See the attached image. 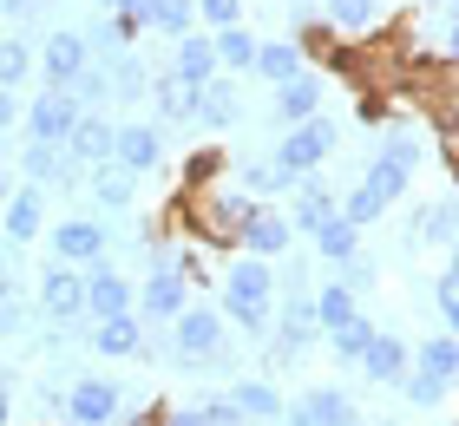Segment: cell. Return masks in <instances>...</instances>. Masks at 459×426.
<instances>
[{
	"label": "cell",
	"mask_w": 459,
	"mask_h": 426,
	"mask_svg": "<svg viewBox=\"0 0 459 426\" xmlns=\"http://www.w3.org/2000/svg\"><path fill=\"white\" fill-rule=\"evenodd\" d=\"M92 7H99V13H118V7H125V0H92Z\"/></svg>",
	"instance_id": "cell-57"
},
{
	"label": "cell",
	"mask_w": 459,
	"mask_h": 426,
	"mask_svg": "<svg viewBox=\"0 0 459 426\" xmlns=\"http://www.w3.org/2000/svg\"><path fill=\"white\" fill-rule=\"evenodd\" d=\"M197 413H204V426H249V413H243L230 394H211V400H197Z\"/></svg>",
	"instance_id": "cell-44"
},
{
	"label": "cell",
	"mask_w": 459,
	"mask_h": 426,
	"mask_svg": "<svg viewBox=\"0 0 459 426\" xmlns=\"http://www.w3.org/2000/svg\"><path fill=\"white\" fill-rule=\"evenodd\" d=\"M132 302H138V295H132V283H125V269L112 263V256H106V263H92V269H86V315H92V322H112V315H132Z\"/></svg>",
	"instance_id": "cell-11"
},
{
	"label": "cell",
	"mask_w": 459,
	"mask_h": 426,
	"mask_svg": "<svg viewBox=\"0 0 459 426\" xmlns=\"http://www.w3.org/2000/svg\"><path fill=\"white\" fill-rule=\"evenodd\" d=\"M289 243H296V223L282 217V210H269V204H256L249 210V223H243V243L237 249H249V256H289Z\"/></svg>",
	"instance_id": "cell-16"
},
{
	"label": "cell",
	"mask_w": 459,
	"mask_h": 426,
	"mask_svg": "<svg viewBox=\"0 0 459 426\" xmlns=\"http://www.w3.org/2000/svg\"><path fill=\"white\" fill-rule=\"evenodd\" d=\"M381 158H394V164H407V170H420V158H427V144H420V132H407V125H387V132H381Z\"/></svg>",
	"instance_id": "cell-40"
},
{
	"label": "cell",
	"mask_w": 459,
	"mask_h": 426,
	"mask_svg": "<svg viewBox=\"0 0 459 426\" xmlns=\"http://www.w3.org/2000/svg\"><path fill=\"white\" fill-rule=\"evenodd\" d=\"M112 426H158V400H152V407H132V413L112 420Z\"/></svg>",
	"instance_id": "cell-53"
},
{
	"label": "cell",
	"mask_w": 459,
	"mask_h": 426,
	"mask_svg": "<svg viewBox=\"0 0 459 426\" xmlns=\"http://www.w3.org/2000/svg\"><path fill=\"white\" fill-rule=\"evenodd\" d=\"M138 309H144V322H164V328H171L178 315L191 309V275L178 269V256H171V249H152V275H144Z\"/></svg>",
	"instance_id": "cell-3"
},
{
	"label": "cell",
	"mask_w": 459,
	"mask_h": 426,
	"mask_svg": "<svg viewBox=\"0 0 459 426\" xmlns=\"http://www.w3.org/2000/svg\"><path fill=\"white\" fill-rule=\"evenodd\" d=\"M39 7H47V0H0V20H7V27H27V20H39Z\"/></svg>",
	"instance_id": "cell-49"
},
{
	"label": "cell",
	"mask_w": 459,
	"mask_h": 426,
	"mask_svg": "<svg viewBox=\"0 0 459 426\" xmlns=\"http://www.w3.org/2000/svg\"><path fill=\"white\" fill-rule=\"evenodd\" d=\"M106 66H112V99H118V105H144V99H152V73H144V59H138L132 47L112 53Z\"/></svg>",
	"instance_id": "cell-31"
},
{
	"label": "cell",
	"mask_w": 459,
	"mask_h": 426,
	"mask_svg": "<svg viewBox=\"0 0 459 426\" xmlns=\"http://www.w3.org/2000/svg\"><path fill=\"white\" fill-rule=\"evenodd\" d=\"M197 118L211 125V132H223V125L243 118V99H237V85H230L223 73H217L211 85H197Z\"/></svg>",
	"instance_id": "cell-28"
},
{
	"label": "cell",
	"mask_w": 459,
	"mask_h": 426,
	"mask_svg": "<svg viewBox=\"0 0 459 426\" xmlns=\"http://www.w3.org/2000/svg\"><path fill=\"white\" fill-rule=\"evenodd\" d=\"M20 112H27V105H20V92H13V85H0V132H13Z\"/></svg>",
	"instance_id": "cell-50"
},
{
	"label": "cell",
	"mask_w": 459,
	"mask_h": 426,
	"mask_svg": "<svg viewBox=\"0 0 459 426\" xmlns=\"http://www.w3.org/2000/svg\"><path fill=\"white\" fill-rule=\"evenodd\" d=\"M47 249H53V263L92 269V263H106V256H112V230L99 217H66V223L47 230Z\"/></svg>",
	"instance_id": "cell-4"
},
{
	"label": "cell",
	"mask_w": 459,
	"mask_h": 426,
	"mask_svg": "<svg viewBox=\"0 0 459 426\" xmlns=\"http://www.w3.org/2000/svg\"><path fill=\"white\" fill-rule=\"evenodd\" d=\"M79 118H86V105L73 99V85H47V92L27 105V138H39V144H73Z\"/></svg>",
	"instance_id": "cell-5"
},
{
	"label": "cell",
	"mask_w": 459,
	"mask_h": 426,
	"mask_svg": "<svg viewBox=\"0 0 459 426\" xmlns=\"http://www.w3.org/2000/svg\"><path fill=\"white\" fill-rule=\"evenodd\" d=\"M92 197H99V210H132L138 170H125L118 158H112V164H92Z\"/></svg>",
	"instance_id": "cell-30"
},
{
	"label": "cell",
	"mask_w": 459,
	"mask_h": 426,
	"mask_svg": "<svg viewBox=\"0 0 459 426\" xmlns=\"http://www.w3.org/2000/svg\"><path fill=\"white\" fill-rule=\"evenodd\" d=\"M171 361L184 374H211V368H223V309H204V302H191L171 322Z\"/></svg>",
	"instance_id": "cell-2"
},
{
	"label": "cell",
	"mask_w": 459,
	"mask_h": 426,
	"mask_svg": "<svg viewBox=\"0 0 459 426\" xmlns=\"http://www.w3.org/2000/svg\"><path fill=\"white\" fill-rule=\"evenodd\" d=\"M86 66H92V39L79 27H53L47 47H39V73H47V85H73Z\"/></svg>",
	"instance_id": "cell-9"
},
{
	"label": "cell",
	"mask_w": 459,
	"mask_h": 426,
	"mask_svg": "<svg viewBox=\"0 0 459 426\" xmlns=\"http://www.w3.org/2000/svg\"><path fill=\"white\" fill-rule=\"evenodd\" d=\"M256 79H269V85H282V79H296V73H308L302 66V47L296 39H256V66H249Z\"/></svg>",
	"instance_id": "cell-27"
},
{
	"label": "cell",
	"mask_w": 459,
	"mask_h": 426,
	"mask_svg": "<svg viewBox=\"0 0 459 426\" xmlns=\"http://www.w3.org/2000/svg\"><path fill=\"white\" fill-rule=\"evenodd\" d=\"M211 39H217V66L223 73H249V66H256V33H249L243 20H237V27H217Z\"/></svg>",
	"instance_id": "cell-34"
},
{
	"label": "cell",
	"mask_w": 459,
	"mask_h": 426,
	"mask_svg": "<svg viewBox=\"0 0 459 426\" xmlns=\"http://www.w3.org/2000/svg\"><path fill=\"white\" fill-rule=\"evenodd\" d=\"M335 275H342V283H348L354 295H361V289H374V263H368V256H348V263H342Z\"/></svg>",
	"instance_id": "cell-48"
},
{
	"label": "cell",
	"mask_w": 459,
	"mask_h": 426,
	"mask_svg": "<svg viewBox=\"0 0 459 426\" xmlns=\"http://www.w3.org/2000/svg\"><path fill=\"white\" fill-rule=\"evenodd\" d=\"M39 315H47L53 328H79L86 322V269L53 263L47 275H39Z\"/></svg>",
	"instance_id": "cell-6"
},
{
	"label": "cell",
	"mask_w": 459,
	"mask_h": 426,
	"mask_svg": "<svg viewBox=\"0 0 459 426\" xmlns=\"http://www.w3.org/2000/svg\"><path fill=\"white\" fill-rule=\"evenodd\" d=\"M289 426H361V413H354V400L342 387H308L289 407Z\"/></svg>",
	"instance_id": "cell-15"
},
{
	"label": "cell",
	"mask_w": 459,
	"mask_h": 426,
	"mask_svg": "<svg viewBox=\"0 0 459 426\" xmlns=\"http://www.w3.org/2000/svg\"><path fill=\"white\" fill-rule=\"evenodd\" d=\"M413 92H420L433 112H459V53H440V66L413 73Z\"/></svg>",
	"instance_id": "cell-24"
},
{
	"label": "cell",
	"mask_w": 459,
	"mask_h": 426,
	"mask_svg": "<svg viewBox=\"0 0 459 426\" xmlns=\"http://www.w3.org/2000/svg\"><path fill=\"white\" fill-rule=\"evenodd\" d=\"M158 426H204L197 407H158Z\"/></svg>",
	"instance_id": "cell-51"
},
{
	"label": "cell",
	"mask_w": 459,
	"mask_h": 426,
	"mask_svg": "<svg viewBox=\"0 0 459 426\" xmlns=\"http://www.w3.org/2000/svg\"><path fill=\"white\" fill-rule=\"evenodd\" d=\"M237 178H243V190H249V197H296V190H302V178H296V170H282L276 158H243V170H237Z\"/></svg>",
	"instance_id": "cell-23"
},
{
	"label": "cell",
	"mask_w": 459,
	"mask_h": 426,
	"mask_svg": "<svg viewBox=\"0 0 459 426\" xmlns=\"http://www.w3.org/2000/svg\"><path fill=\"white\" fill-rule=\"evenodd\" d=\"M118 13H132L138 27H158V33H171V39L197 33V0H125Z\"/></svg>",
	"instance_id": "cell-18"
},
{
	"label": "cell",
	"mask_w": 459,
	"mask_h": 426,
	"mask_svg": "<svg viewBox=\"0 0 459 426\" xmlns=\"http://www.w3.org/2000/svg\"><path fill=\"white\" fill-rule=\"evenodd\" d=\"M27 73H33V47L27 39H0V85H27Z\"/></svg>",
	"instance_id": "cell-42"
},
{
	"label": "cell",
	"mask_w": 459,
	"mask_h": 426,
	"mask_svg": "<svg viewBox=\"0 0 459 426\" xmlns=\"http://www.w3.org/2000/svg\"><path fill=\"white\" fill-rule=\"evenodd\" d=\"M322 92L328 85L316 73H296V79H282L276 85V125L289 132V125H308V118H322Z\"/></svg>",
	"instance_id": "cell-17"
},
{
	"label": "cell",
	"mask_w": 459,
	"mask_h": 426,
	"mask_svg": "<svg viewBox=\"0 0 459 426\" xmlns=\"http://www.w3.org/2000/svg\"><path fill=\"white\" fill-rule=\"evenodd\" d=\"M92 348L106 361H138L144 354V315H112V322L92 328Z\"/></svg>",
	"instance_id": "cell-22"
},
{
	"label": "cell",
	"mask_w": 459,
	"mask_h": 426,
	"mask_svg": "<svg viewBox=\"0 0 459 426\" xmlns=\"http://www.w3.org/2000/svg\"><path fill=\"white\" fill-rule=\"evenodd\" d=\"M433 144H440L446 170H459V112H433Z\"/></svg>",
	"instance_id": "cell-45"
},
{
	"label": "cell",
	"mask_w": 459,
	"mask_h": 426,
	"mask_svg": "<svg viewBox=\"0 0 459 426\" xmlns=\"http://www.w3.org/2000/svg\"><path fill=\"white\" fill-rule=\"evenodd\" d=\"M316 256H322V263H348V256H361V230H354L348 217H342V210H335V217H328L322 230H316Z\"/></svg>",
	"instance_id": "cell-33"
},
{
	"label": "cell",
	"mask_w": 459,
	"mask_h": 426,
	"mask_svg": "<svg viewBox=\"0 0 459 426\" xmlns=\"http://www.w3.org/2000/svg\"><path fill=\"white\" fill-rule=\"evenodd\" d=\"M152 112H158V125H191V118H197V85L158 73V79H152Z\"/></svg>",
	"instance_id": "cell-25"
},
{
	"label": "cell",
	"mask_w": 459,
	"mask_h": 426,
	"mask_svg": "<svg viewBox=\"0 0 459 426\" xmlns=\"http://www.w3.org/2000/svg\"><path fill=\"white\" fill-rule=\"evenodd\" d=\"M112 138H118V125H112V118H99V112H86L66 152H73L79 164H112Z\"/></svg>",
	"instance_id": "cell-29"
},
{
	"label": "cell",
	"mask_w": 459,
	"mask_h": 426,
	"mask_svg": "<svg viewBox=\"0 0 459 426\" xmlns=\"http://www.w3.org/2000/svg\"><path fill=\"white\" fill-rule=\"evenodd\" d=\"M0 335H27V315H20V302L0 309Z\"/></svg>",
	"instance_id": "cell-52"
},
{
	"label": "cell",
	"mask_w": 459,
	"mask_h": 426,
	"mask_svg": "<svg viewBox=\"0 0 459 426\" xmlns=\"http://www.w3.org/2000/svg\"><path fill=\"white\" fill-rule=\"evenodd\" d=\"M335 210L342 204H335V190H328V178H322V170H308L302 190H296V204H289V223H296V237H316Z\"/></svg>",
	"instance_id": "cell-19"
},
{
	"label": "cell",
	"mask_w": 459,
	"mask_h": 426,
	"mask_svg": "<svg viewBox=\"0 0 459 426\" xmlns=\"http://www.w3.org/2000/svg\"><path fill=\"white\" fill-rule=\"evenodd\" d=\"M171 79H184V85H211L223 66H217V39L211 33H184V39H171V66H164Z\"/></svg>",
	"instance_id": "cell-14"
},
{
	"label": "cell",
	"mask_w": 459,
	"mask_h": 426,
	"mask_svg": "<svg viewBox=\"0 0 459 426\" xmlns=\"http://www.w3.org/2000/svg\"><path fill=\"white\" fill-rule=\"evenodd\" d=\"M322 20L335 33H368L381 27V0H322Z\"/></svg>",
	"instance_id": "cell-35"
},
{
	"label": "cell",
	"mask_w": 459,
	"mask_h": 426,
	"mask_svg": "<svg viewBox=\"0 0 459 426\" xmlns=\"http://www.w3.org/2000/svg\"><path fill=\"white\" fill-rule=\"evenodd\" d=\"M374 335H381V328H374V315H348L342 328H328V348H335L342 368H361V354L374 348Z\"/></svg>",
	"instance_id": "cell-32"
},
{
	"label": "cell",
	"mask_w": 459,
	"mask_h": 426,
	"mask_svg": "<svg viewBox=\"0 0 459 426\" xmlns=\"http://www.w3.org/2000/svg\"><path fill=\"white\" fill-rule=\"evenodd\" d=\"M243 20V0H197V27H237Z\"/></svg>",
	"instance_id": "cell-46"
},
{
	"label": "cell",
	"mask_w": 459,
	"mask_h": 426,
	"mask_svg": "<svg viewBox=\"0 0 459 426\" xmlns=\"http://www.w3.org/2000/svg\"><path fill=\"white\" fill-rule=\"evenodd\" d=\"M433 302H440L446 335H459V275H446V269H440V283H433Z\"/></svg>",
	"instance_id": "cell-47"
},
{
	"label": "cell",
	"mask_w": 459,
	"mask_h": 426,
	"mask_svg": "<svg viewBox=\"0 0 459 426\" xmlns=\"http://www.w3.org/2000/svg\"><path fill=\"white\" fill-rule=\"evenodd\" d=\"M223 315L243 335H269V322H276V269H269V256L243 249V263L223 269Z\"/></svg>",
	"instance_id": "cell-1"
},
{
	"label": "cell",
	"mask_w": 459,
	"mask_h": 426,
	"mask_svg": "<svg viewBox=\"0 0 459 426\" xmlns=\"http://www.w3.org/2000/svg\"><path fill=\"white\" fill-rule=\"evenodd\" d=\"M39 230H47V190H39V184H20L13 197H7V210H0V237L27 249Z\"/></svg>",
	"instance_id": "cell-13"
},
{
	"label": "cell",
	"mask_w": 459,
	"mask_h": 426,
	"mask_svg": "<svg viewBox=\"0 0 459 426\" xmlns=\"http://www.w3.org/2000/svg\"><path fill=\"white\" fill-rule=\"evenodd\" d=\"M7 197H13V178H7V170H0V210H7Z\"/></svg>",
	"instance_id": "cell-55"
},
{
	"label": "cell",
	"mask_w": 459,
	"mask_h": 426,
	"mask_svg": "<svg viewBox=\"0 0 459 426\" xmlns=\"http://www.w3.org/2000/svg\"><path fill=\"white\" fill-rule=\"evenodd\" d=\"M446 13H453V20H459V0H453V7H446Z\"/></svg>",
	"instance_id": "cell-59"
},
{
	"label": "cell",
	"mask_w": 459,
	"mask_h": 426,
	"mask_svg": "<svg viewBox=\"0 0 459 426\" xmlns=\"http://www.w3.org/2000/svg\"><path fill=\"white\" fill-rule=\"evenodd\" d=\"M413 243H440V249H453L459 243V197H433V204H420L413 210V230H407Z\"/></svg>",
	"instance_id": "cell-21"
},
{
	"label": "cell",
	"mask_w": 459,
	"mask_h": 426,
	"mask_svg": "<svg viewBox=\"0 0 459 426\" xmlns=\"http://www.w3.org/2000/svg\"><path fill=\"white\" fill-rule=\"evenodd\" d=\"M7 420H13V394H7V387H0V426H7Z\"/></svg>",
	"instance_id": "cell-54"
},
{
	"label": "cell",
	"mask_w": 459,
	"mask_h": 426,
	"mask_svg": "<svg viewBox=\"0 0 459 426\" xmlns=\"http://www.w3.org/2000/svg\"><path fill=\"white\" fill-rule=\"evenodd\" d=\"M446 387H453V380H446V374H427V368H413V374L401 380V394L413 400V407H440V394H446Z\"/></svg>",
	"instance_id": "cell-43"
},
{
	"label": "cell",
	"mask_w": 459,
	"mask_h": 426,
	"mask_svg": "<svg viewBox=\"0 0 459 426\" xmlns=\"http://www.w3.org/2000/svg\"><path fill=\"white\" fill-rule=\"evenodd\" d=\"M223 170V152H191L184 158V178H178V197H191V190H211Z\"/></svg>",
	"instance_id": "cell-41"
},
{
	"label": "cell",
	"mask_w": 459,
	"mask_h": 426,
	"mask_svg": "<svg viewBox=\"0 0 459 426\" xmlns=\"http://www.w3.org/2000/svg\"><path fill=\"white\" fill-rule=\"evenodd\" d=\"M387 210H394V204H387V197H381V190H374V184H354V190H348V197H342V217H348L354 230H368V223H381V217H387Z\"/></svg>",
	"instance_id": "cell-37"
},
{
	"label": "cell",
	"mask_w": 459,
	"mask_h": 426,
	"mask_svg": "<svg viewBox=\"0 0 459 426\" xmlns=\"http://www.w3.org/2000/svg\"><path fill=\"white\" fill-rule=\"evenodd\" d=\"M230 400H237V407L249 413V420H282V394L276 387H269V380L263 374H237V380H230V387H223Z\"/></svg>",
	"instance_id": "cell-26"
},
{
	"label": "cell",
	"mask_w": 459,
	"mask_h": 426,
	"mask_svg": "<svg viewBox=\"0 0 459 426\" xmlns=\"http://www.w3.org/2000/svg\"><path fill=\"white\" fill-rule=\"evenodd\" d=\"M79 170H86V164H79L66 144H39V138H27V152H20V178L39 184V190H47V184L73 190V184H79Z\"/></svg>",
	"instance_id": "cell-12"
},
{
	"label": "cell",
	"mask_w": 459,
	"mask_h": 426,
	"mask_svg": "<svg viewBox=\"0 0 459 426\" xmlns=\"http://www.w3.org/2000/svg\"><path fill=\"white\" fill-rule=\"evenodd\" d=\"M289 7H322V0H289Z\"/></svg>",
	"instance_id": "cell-58"
},
{
	"label": "cell",
	"mask_w": 459,
	"mask_h": 426,
	"mask_svg": "<svg viewBox=\"0 0 459 426\" xmlns=\"http://www.w3.org/2000/svg\"><path fill=\"white\" fill-rule=\"evenodd\" d=\"M446 275H459V243H453V249H446Z\"/></svg>",
	"instance_id": "cell-56"
},
{
	"label": "cell",
	"mask_w": 459,
	"mask_h": 426,
	"mask_svg": "<svg viewBox=\"0 0 459 426\" xmlns=\"http://www.w3.org/2000/svg\"><path fill=\"white\" fill-rule=\"evenodd\" d=\"M361 184H374V190H381V197H387V204H401V197H407V184H413V170H407V164H394V158H381V152H374V158H368V178H361Z\"/></svg>",
	"instance_id": "cell-38"
},
{
	"label": "cell",
	"mask_w": 459,
	"mask_h": 426,
	"mask_svg": "<svg viewBox=\"0 0 459 426\" xmlns=\"http://www.w3.org/2000/svg\"><path fill=\"white\" fill-rule=\"evenodd\" d=\"M413 368H427V374H459V335H433V341H420L413 348Z\"/></svg>",
	"instance_id": "cell-39"
},
{
	"label": "cell",
	"mask_w": 459,
	"mask_h": 426,
	"mask_svg": "<svg viewBox=\"0 0 459 426\" xmlns=\"http://www.w3.org/2000/svg\"><path fill=\"white\" fill-rule=\"evenodd\" d=\"M112 158L138 178H152L164 164V125H144V118H118V138H112Z\"/></svg>",
	"instance_id": "cell-10"
},
{
	"label": "cell",
	"mask_w": 459,
	"mask_h": 426,
	"mask_svg": "<svg viewBox=\"0 0 459 426\" xmlns=\"http://www.w3.org/2000/svg\"><path fill=\"white\" fill-rule=\"evenodd\" d=\"M335 125L328 118H308V125H289L282 132V152H276V164L282 170H296V178H308V170H322L328 158H335Z\"/></svg>",
	"instance_id": "cell-7"
},
{
	"label": "cell",
	"mask_w": 459,
	"mask_h": 426,
	"mask_svg": "<svg viewBox=\"0 0 459 426\" xmlns=\"http://www.w3.org/2000/svg\"><path fill=\"white\" fill-rule=\"evenodd\" d=\"M361 374L374 380V387H401V380L413 374V348L401 335H374V348L361 354Z\"/></svg>",
	"instance_id": "cell-20"
},
{
	"label": "cell",
	"mask_w": 459,
	"mask_h": 426,
	"mask_svg": "<svg viewBox=\"0 0 459 426\" xmlns=\"http://www.w3.org/2000/svg\"><path fill=\"white\" fill-rule=\"evenodd\" d=\"M125 413V387L106 374H86V380H73L66 387V420L73 426H112Z\"/></svg>",
	"instance_id": "cell-8"
},
{
	"label": "cell",
	"mask_w": 459,
	"mask_h": 426,
	"mask_svg": "<svg viewBox=\"0 0 459 426\" xmlns=\"http://www.w3.org/2000/svg\"><path fill=\"white\" fill-rule=\"evenodd\" d=\"M348 315H361V309H354V289L342 283V275H335V283H322V289H316V322H322V335L342 328Z\"/></svg>",
	"instance_id": "cell-36"
}]
</instances>
